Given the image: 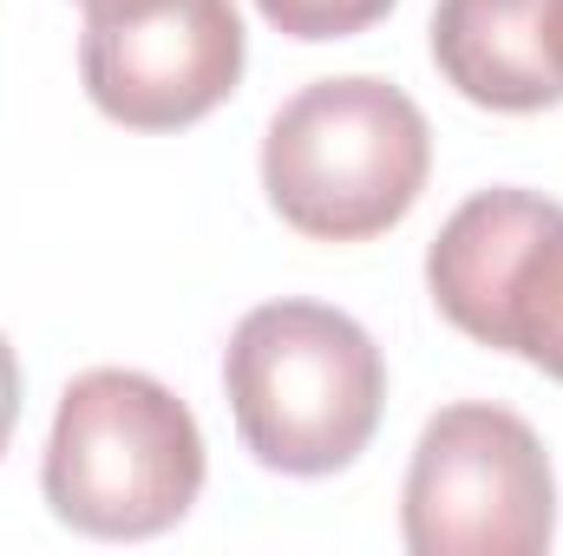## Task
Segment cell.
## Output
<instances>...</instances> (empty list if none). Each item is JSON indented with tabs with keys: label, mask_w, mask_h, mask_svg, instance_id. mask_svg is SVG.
I'll return each mask as SVG.
<instances>
[{
	"label": "cell",
	"mask_w": 563,
	"mask_h": 556,
	"mask_svg": "<svg viewBox=\"0 0 563 556\" xmlns=\"http://www.w3.org/2000/svg\"><path fill=\"white\" fill-rule=\"evenodd\" d=\"M223 387L256 465L282 478H328L367 452L387 407V360L341 308L263 301L230 334Z\"/></svg>",
	"instance_id": "6da1fadb"
},
{
	"label": "cell",
	"mask_w": 563,
	"mask_h": 556,
	"mask_svg": "<svg viewBox=\"0 0 563 556\" xmlns=\"http://www.w3.org/2000/svg\"><path fill=\"white\" fill-rule=\"evenodd\" d=\"M40 491L59 524L106 544L164 537L203 491V432L190 407L132 367H92L59 393Z\"/></svg>",
	"instance_id": "7a4b0ae2"
},
{
	"label": "cell",
	"mask_w": 563,
	"mask_h": 556,
	"mask_svg": "<svg viewBox=\"0 0 563 556\" xmlns=\"http://www.w3.org/2000/svg\"><path fill=\"white\" fill-rule=\"evenodd\" d=\"M426 112L387 79H314L263 132V190L288 230L314 243L387 236L426 190Z\"/></svg>",
	"instance_id": "3957f363"
},
{
	"label": "cell",
	"mask_w": 563,
	"mask_h": 556,
	"mask_svg": "<svg viewBox=\"0 0 563 556\" xmlns=\"http://www.w3.org/2000/svg\"><path fill=\"white\" fill-rule=\"evenodd\" d=\"M400 531L413 556H538L558 537V478L544 438L505 407L465 400L426 419Z\"/></svg>",
	"instance_id": "277c9868"
},
{
	"label": "cell",
	"mask_w": 563,
	"mask_h": 556,
	"mask_svg": "<svg viewBox=\"0 0 563 556\" xmlns=\"http://www.w3.org/2000/svg\"><path fill=\"white\" fill-rule=\"evenodd\" d=\"M426 288L459 334L563 380V203L478 190L432 236Z\"/></svg>",
	"instance_id": "5b68a950"
},
{
	"label": "cell",
	"mask_w": 563,
	"mask_h": 556,
	"mask_svg": "<svg viewBox=\"0 0 563 556\" xmlns=\"http://www.w3.org/2000/svg\"><path fill=\"white\" fill-rule=\"evenodd\" d=\"M79 79L112 125L184 132L236 92L243 20L230 0H92Z\"/></svg>",
	"instance_id": "8992f818"
},
{
	"label": "cell",
	"mask_w": 563,
	"mask_h": 556,
	"mask_svg": "<svg viewBox=\"0 0 563 556\" xmlns=\"http://www.w3.org/2000/svg\"><path fill=\"white\" fill-rule=\"evenodd\" d=\"M432 59L452 92L492 112H544L563 99L551 59V0H439Z\"/></svg>",
	"instance_id": "52a82bcc"
},
{
	"label": "cell",
	"mask_w": 563,
	"mask_h": 556,
	"mask_svg": "<svg viewBox=\"0 0 563 556\" xmlns=\"http://www.w3.org/2000/svg\"><path fill=\"white\" fill-rule=\"evenodd\" d=\"M256 13L288 40H354L394 13V0H256Z\"/></svg>",
	"instance_id": "ba28073f"
},
{
	"label": "cell",
	"mask_w": 563,
	"mask_h": 556,
	"mask_svg": "<svg viewBox=\"0 0 563 556\" xmlns=\"http://www.w3.org/2000/svg\"><path fill=\"white\" fill-rule=\"evenodd\" d=\"M13 419H20V360H13V347L0 341V452H7V438H13Z\"/></svg>",
	"instance_id": "9c48e42d"
},
{
	"label": "cell",
	"mask_w": 563,
	"mask_h": 556,
	"mask_svg": "<svg viewBox=\"0 0 563 556\" xmlns=\"http://www.w3.org/2000/svg\"><path fill=\"white\" fill-rule=\"evenodd\" d=\"M551 59H558V79H563V0H551Z\"/></svg>",
	"instance_id": "30bf717a"
},
{
	"label": "cell",
	"mask_w": 563,
	"mask_h": 556,
	"mask_svg": "<svg viewBox=\"0 0 563 556\" xmlns=\"http://www.w3.org/2000/svg\"><path fill=\"white\" fill-rule=\"evenodd\" d=\"M79 7H92V0H79Z\"/></svg>",
	"instance_id": "8fae6325"
}]
</instances>
